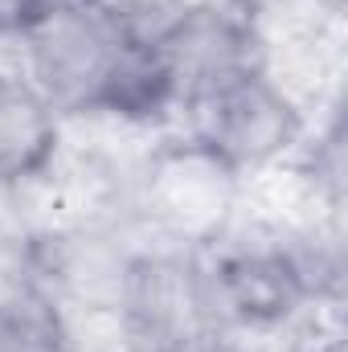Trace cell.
I'll return each mask as SVG.
<instances>
[{
	"label": "cell",
	"instance_id": "6da1fadb",
	"mask_svg": "<svg viewBox=\"0 0 348 352\" xmlns=\"http://www.w3.org/2000/svg\"><path fill=\"white\" fill-rule=\"evenodd\" d=\"M37 66L58 94L98 98L102 90H111L115 74H123V37L94 16L66 12L50 21L37 45Z\"/></svg>",
	"mask_w": 348,
	"mask_h": 352
},
{
	"label": "cell",
	"instance_id": "3957f363",
	"mask_svg": "<svg viewBox=\"0 0 348 352\" xmlns=\"http://www.w3.org/2000/svg\"><path fill=\"white\" fill-rule=\"evenodd\" d=\"M0 352H62L58 320L29 299L0 303Z\"/></svg>",
	"mask_w": 348,
	"mask_h": 352
},
{
	"label": "cell",
	"instance_id": "7a4b0ae2",
	"mask_svg": "<svg viewBox=\"0 0 348 352\" xmlns=\"http://www.w3.org/2000/svg\"><path fill=\"white\" fill-rule=\"evenodd\" d=\"M50 148L45 107L25 87L0 78V176L33 168Z\"/></svg>",
	"mask_w": 348,
	"mask_h": 352
}]
</instances>
